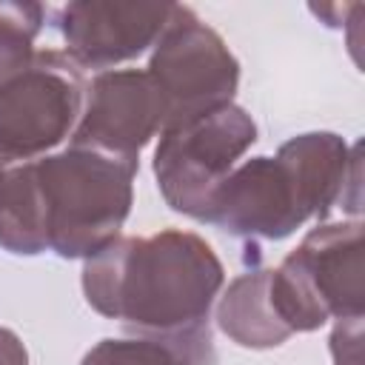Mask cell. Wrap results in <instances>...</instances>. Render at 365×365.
<instances>
[{
	"label": "cell",
	"instance_id": "6da1fadb",
	"mask_svg": "<svg viewBox=\"0 0 365 365\" xmlns=\"http://www.w3.org/2000/svg\"><path fill=\"white\" fill-rule=\"evenodd\" d=\"M137 157L71 145L0 168V245L11 254L94 257L117 240Z\"/></svg>",
	"mask_w": 365,
	"mask_h": 365
},
{
	"label": "cell",
	"instance_id": "7a4b0ae2",
	"mask_svg": "<svg viewBox=\"0 0 365 365\" xmlns=\"http://www.w3.org/2000/svg\"><path fill=\"white\" fill-rule=\"evenodd\" d=\"M220 285L222 265L211 245L177 228L151 237H117L83 268L88 305L148 336L208 328Z\"/></svg>",
	"mask_w": 365,
	"mask_h": 365
},
{
	"label": "cell",
	"instance_id": "3957f363",
	"mask_svg": "<svg viewBox=\"0 0 365 365\" xmlns=\"http://www.w3.org/2000/svg\"><path fill=\"white\" fill-rule=\"evenodd\" d=\"M359 188V148L336 134L314 131L288 140L277 157H254L237 165L214 191L205 222L237 237L282 240L311 217Z\"/></svg>",
	"mask_w": 365,
	"mask_h": 365
},
{
	"label": "cell",
	"instance_id": "277c9868",
	"mask_svg": "<svg viewBox=\"0 0 365 365\" xmlns=\"http://www.w3.org/2000/svg\"><path fill=\"white\" fill-rule=\"evenodd\" d=\"M277 319L294 331H314L331 317H362V225L314 228L268 277Z\"/></svg>",
	"mask_w": 365,
	"mask_h": 365
},
{
	"label": "cell",
	"instance_id": "5b68a950",
	"mask_svg": "<svg viewBox=\"0 0 365 365\" xmlns=\"http://www.w3.org/2000/svg\"><path fill=\"white\" fill-rule=\"evenodd\" d=\"M83 68L66 51L34 57L0 80V168L37 160L74 134L86 103Z\"/></svg>",
	"mask_w": 365,
	"mask_h": 365
},
{
	"label": "cell",
	"instance_id": "8992f818",
	"mask_svg": "<svg viewBox=\"0 0 365 365\" xmlns=\"http://www.w3.org/2000/svg\"><path fill=\"white\" fill-rule=\"evenodd\" d=\"M254 140V120L234 103L165 128L154 151V174L165 202L205 222L214 191Z\"/></svg>",
	"mask_w": 365,
	"mask_h": 365
},
{
	"label": "cell",
	"instance_id": "52a82bcc",
	"mask_svg": "<svg viewBox=\"0 0 365 365\" xmlns=\"http://www.w3.org/2000/svg\"><path fill=\"white\" fill-rule=\"evenodd\" d=\"M148 74L165 103V128H171L231 103L240 66L211 26H205L188 6L174 3L168 23L154 43Z\"/></svg>",
	"mask_w": 365,
	"mask_h": 365
},
{
	"label": "cell",
	"instance_id": "ba28073f",
	"mask_svg": "<svg viewBox=\"0 0 365 365\" xmlns=\"http://www.w3.org/2000/svg\"><path fill=\"white\" fill-rule=\"evenodd\" d=\"M165 128V103L148 71L120 68L100 71L88 88L71 145L94 148L114 157L137 151Z\"/></svg>",
	"mask_w": 365,
	"mask_h": 365
},
{
	"label": "cell",
	"instance_id": "9c48e42d",
	"mask_svg": "<svg viewBox=\"0 0 365 365\" xmlns=\"http://www.w3.org/2000/svg\"><path fill=\"white\" fill-rule=\"evenodd\" d=\"M174 3L80 0L54 11L66 54L80 68H106L143 54L163 34Z\"/></svg>",
	"mask_w": 365,
	"mask_h": 365
},
{
	"label": "cell",
	"instance_id": "30bf717a",
	"mask_svg": "<svg viewBox=\"0 0 365 365\" xmlns=\"http://www.w3.org/2000/svg\"><path fill=\"white\" fill-rule=\"evenodd\" d=\"M271 271H248L237 277L217 305V325L225 336L245 348H274L291 336V331L277 319L268 297Z\"/></svg>",
	"mask_w": 365,
	"mask_h": 365
},
{
	"label": "cell",
	"instance_id": "8fae6325",
	"mask_svg": "<svg viewBox=\"0 0 365 365\" xmlns=\"http://www.w3.org/2000/svg\"><path fill=\"white\" fill-rule=\"evenodd\" d=\"M217 351L208 328L143 336V339H103L86 356L83 365H214Z\"/></svg>",
	"mask_w": 365,
	"mask_h": 365
},
{
	"label": "cell",
	"instance_id": "7c38bea8",
	"mask_svg": "<svg viewBox=\"0 0 365 365\" xmlns=\"http://www.w3.org/2000/svg\"><path fill=\"white\" fill-rule=\"evenodd\" d=\"M46 9L37 3H0V80L34 57Z\"/></svg>",
	"mask_w": 365,
	"mask_h": 365
},
{
	"label": "cell",
	"instance_id": "4fadbf2b",
	"mask_svg": "<svg viewBox=\"0 0 365 365\" xmlns=\"http://www.w3.org/2000/svg\"><path fill=\"white\" fill-rule=\"evenodd\" d=\"M0 365H26L23 342L6 328H0Z\"/></svg>",
	"mask_w": 365,
	"mask_h": 365
}]
</instances>
